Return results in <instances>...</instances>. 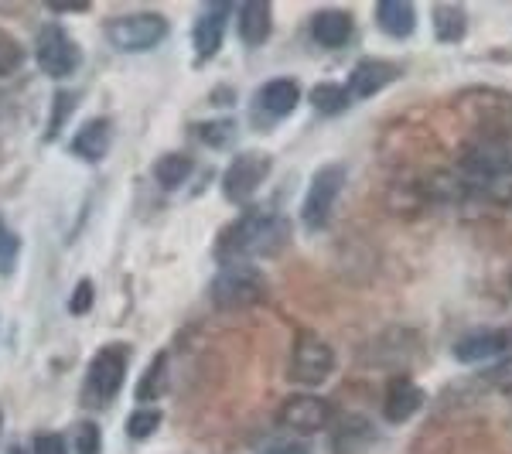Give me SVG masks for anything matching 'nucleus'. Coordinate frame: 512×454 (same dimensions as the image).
Instances as JSON below:
<instances>
[{"label": "nucleus", "instance_id": "obj_13", "mask_svg": "<svg viewBox=\"0 0 512 454\" xmlns=\"http://www.w3.org/2000/svg\"><path fill=\"white\" fill-rule=\"evenodd\" d=\"M424 407V390L414 383V379H393L386 386V400H383V410H386V420L390 424H407L410 417L420 414Z\"/></svg>", "mask_w": 512, "mask_h": 454}, {"label": "nucleus", "instance_id": "obj_16", "mask_svg": "<svg viewBox=\"0 0 512 454\" xmlns=\"http://www.w3.org/2000/svg\"><path fill=\"white\" fill-rule=\"evenodd\" d=\"M509 349V335L502 332H489V328H482V332H468L465 338H458L454 342V359L458 362H482V359H492V356H502V352Z\"/></svg>", "mask_w": 512, "mask_h": 454}, {"label": "nucleus", "instance_id": "obj_33", "mask_svg": "<svg viewBox=\"0 0 512 454\" xmlns=\"http://www.w3.org/2000/svg\"><path fill=\"white\" fill-rule=\"evenodd\" d=\"M263 454H308V448H301V444H277V448H270Z\"/></svg>", "mask_w": 512, "mask_h": 454}, {"label": "nucleus", "instance_id": "obj_15", "mask_svg": "<svg viewBox=\"0 0 512 454\" xmlns=\"http://www.w3.org/2000/svg\"><path fill=\"white\" fill-rule=\"evenodd\" d=\"M396 76H400V69L390 62H362L352 69L345 93H349V99H369V96L383 93L390 82H396Z\"/></svg>", "mask_w": 512, "mask_h": 454}, {"label": "nucleus", "instance_id": "obj_31", "mask_svg": "<svg viewBox=\"0 0 512 454\" xmlns=\"http://www.w3.org/2000/svg\"><path fill=\"white\" fill-rule=\"evenodd\" d=\"M35 454H69V448H65V441L59 434L41 431L35 434Z\"/></svg>", "mask_w": 512, "mask_h": 454}, {"label": "nucleus", "instance_id": "obj_12", "mask_svg": "<svg viewBox=\"0 0 512 454\" xmlns=\"http://www.w3.org/2000/svg\"><path fill=\"white\" fill-rule=\"evenodd\" d=\"M226 4H212L198 14L195 28H192V41H195V52L198 59H212V55L222 48V38H226Z\"/></svg>", "mask_w": 512, "mask_h": 454}, {"label": "nucleus", "instance_id": "obj_18", "mask_svg": "<svg viewBox=\"0 0 512 454\" xmlns=\"http://www.w3.org/2000/svg\"><path fill=\"white\" fill-rule=\"evenodd\" d=\"M110 120L96 117L89 123H82V130L72 137V154H79L82 161H103L106 151H110Z\"/></svg>", "mask_w": 512, "mask_h": 454}, {"label": "nucleus", "instance_id": "obj_21", "mask_svg": "<svg viewBox=\"0 0 512 454\" xmlns=\"http://www.w3.org/2000/svg\"><path fill=\"white\" fill-rule=\"evenodd\" d=\"M431 21H434L437 41H461L468 31V18L458 4H437L431 11Z\"/></svg>", "mask_w": 512, "mask_h": 454}, {"label": "nucleus", "instance_id": "obj_5", "mask_svg": "<svg viewBox=\"0 0 512 454\" xmlns=\"http://www.w3.org/2000/svg\"><path fill=\"white\" fill-rule=\"evenodd\" d=\"M106 35L123 52H147V48L161 45L164 35H168V21L154 11H140V14H127V18H117L106 24Z\"/></svg>", "mask_w": 512, "mask_h": 454}, {"label": "nucleus", "instance_id": "obj_29", "mask_svg": "<svg viewBox=\"0 0 512 454\" xmlns=\"http://www.w3.org/2000/svg\"><path fill=\"white\" fill-rule=\"evenodd\" d=\"M99 427L93 420H82L76 427V454H99Z\"/></svg>", "mask_w": 512, "mask_h": 454}, {"label": "nucleus", "instance_id": "obj_24", "mask_svg": "<svg viewBox=\"0 0 512 454\" xmlns=\"http://www.w3.org/2000/svg\"><path fill=\"white\" fill-rule=\"evenodd\" d=\"M188 175H192V161L185 154H164L158 168H154V178H158L161 188H178Z\"/></svg>", "mask_w": 512, "mask_h": 454}, {"label": "nucleus", "instance_id": "obj_11", "mask_svg": "<svg viewBox=\"0 0 512 454\" xmlns=\"http://www.w3.org/2000/svg\"><path fill=\"white\" fill-rule=\"evenodd\" d=\"M297 103H301V86H297V79L280 76V79H270L267 86L256 93L253 106H256L260 123H280L297 110Z\"/></svg>", "mask_w": 512, "mask_h": 454}, {"label": "nucleus", "instance_id": "obj_9", "mask_svg": "<svg viewBox=\"0 0 512 454\" xmlns=\"http://www.w3.org/2000/svg\"><path fill=\"white\" fill-rule=\"evenodd\" d=\"M123 376H127V349L123 345H110V349H99V356L89 366L86 376V393L96 403H110L120 393Z\"/></svg>", "mask_w": 512, "mask_h": 454}, {"label": "nucleus", "instance_id": "obj_3", "mask_svg": "<svg viewBox=\"0 0 512 454\" xmlns=\"http://www.w3.org/2000/svg\"><path fill=\"white\" fill-rule=\"evenodd\" d=\"M267 294V280L253 263H229L212 280V301L216 308H246V304L263 301Z\"/></svg>", "mask_w": 512, "mask_h": 454}, {"label": "nucleus", "instance_id": "obj_2", "mask_svg": "<svg viewBox=\"0 0 512 454\" xmlns=\"http://www.w3.org/2000/svg\"><path fill=\"white\" fill-rule=\"evenodd\" d=\"M458 181L468 195L489 198V202H512V158L506 147L495 140L472 144L458 161Z\"/></svg>", "mask_w": 512, "mask_h": 454}, {"label": "nucleus", "instance_id": "obj_14", "mask_svg": "<svg viewBox=\"0 0 512 454\" xmlns=\"http://www.w3.org/2000/svg\"><path fill=\"white\" fill-rule=\"evenodd\" d=\"M379 434L366 417H345L332 437L335 454H376Z\"/></svg>", "mask_w": 512, "mask_h": 454}, {"label": "nucleus", "instance_id": "obj_34", "mask_svg": "<svg viewBox=\"0 0 512 454\" xmlns=\"http://www.w3.org/2000/svg\"><path fill=\"white\" fill-rule=\"evenodd\" d=\"M0 431H4V414H0Z\"/></svg>", "mask_w": 512, "mask_h": 454}, {"label": "nucleus", "instance_id": "obj_28", "mask_svg": "<svg viewBox=\"0 0 512 454\" xmlns=\"http://www.w3.org/2000/svg\"><path fill=\"white\" fill-rule=\"evenodd\" d=\"M485 383H489L495 393H509L512 396V356L495 362L489 373H485Z\"/></svg>", "mask_w": 512, "mask_h": 454}, {"label": "nucleus", "instance_id": "obj_1", "mask_svg": "<svg viewBox=\"0 0 512 454\" xmlns=\"http://www.w3.org/2000/svg\"><path fill=\"white\" fill-rule=\"evenodd\" d=\"M287 243H291L287 219L280 212L253 209L219 236L216 257H222L226 263H246L250 257H274Z\"/></svg>", "mask_w": 512, "mask_h": 454}, {"label": "nucleus", "instance_id": "obj_20", "mask_svg": "<svg viewBox=\"0 0 512 454\" xmlns=\"http://www.w3.org/2000/svg\"><path fill=\"white\" fill-rule=\"evenodd\" d=\"M267 35H270V4L267 0H250L239 11V38L246 45H263Z\"/></svg>", "mask_w": 512, "mask_h": 454}, {"label": "nucleus", "instance_id": "obj_25", "mask_svg": "<svg viewBox=\"0 0 512 454\" xmlns=\"http://www.w3.org/2000/svg\"><path fill=\"white\" fill-rule=\"evenodd\" d=\"M195 130L209 147H226L236 134V123L233 120H212V123H198Z\"/></svg>", "mask_w": 512, "mask_h": 454}, {"label": "nucleus", "instance_id": "obj_27", "mask_svg": "<svg viewBox=\"0 0 512 454\" xmlns=\"http://www.w3.org/2000/svg\"><path fill=\"white\" fill-rule=\"evenodd\" d=\"M161 427V414L158 410H137V414H130L127 420V434L134 437V441H144V437H151L154 431Z\"/></svg>", "mask_w": 512, "mask_h": 454}, {"label": "nucleus", "instance_id": "obj_26", "mask_svg": "<svg viewBox=\"0 0 512 454\" xmlns=\"http://www.w3.org/2000/svg\"><path fill=\"white\" fill-rule=\"evenodd\" d=\"M72 106H76V93H55V99H52V120H48V130H45L48 140H55V134H59V130L65 127Z\"/></svg>", "mask_w": 512, "mask_h": 454}, {"label": "nucleus", "instance_id": "obj_4", "mask_svg": "<svg viewBox=\"0 0 512 454\" xmlns=\"http://www.w3.org/2000/svg\"><path fill=\"white\" fill-rule=\"evenodd\" d=\"M345 188V168L342 164H325V168L315 171L308 185V195H304V205H301V219L308 229H321L328 226L335 212V202Z\"/></svg>", "mask_w": 512, "mask_h": 454}, {"label": "nucleus", "instance_id": "obj_22", "mask_svg": "<svg viewBox=\"0 0 512 454\" xmlns=\"http://www.w3.org/2000/svg\"><path fill=\"white\" fill-rule=\"evenodd\" d=\"M349 93H345V86H335V82H321V86L311 89V106H315L318 113H325V117H338V113L349 110Z\"/></svg>", "mask_w": 512, "mask_h": 454}, {"label": "nucleus", "instance_id": "obj_8", "mask_svg": "<svg viewBox=\"0 0 512 454\" xmlns=\"http://www.w3.org/2000/svg\"><path fill=\"white\" fill-rule=\"evenodd\" d=\"M270 175V158L263 151H246L233 158V164L226 168V175H222V192H226L229 202H250L256 188L267 181Z\"/></svg>", "mask_w": 512, "mask_h": 454}, {"label": "nucleus", "instance_id": "obj_7", "mask_svg": "<svg viewBox=\"0 0 512 454\" xmlns=\"http://www.w3.org/2000/svg\"><path fill=\"white\" fill-rule=\"evenodd\" d=\"M35 62L45 76L65 79V76L76 72L79 48L72 45V38L65 35V28H59V24H45V28L38 31V41H35Z\"/></svg>", "mask_w": 512, "mask_h": 454}, {"label": "nucleus", "instance_id": "obj_17", "mask_svg": "<svg viewBox=\"0 0 512 454\" xmlns=\"http://www.w3.org/2000/svg\"><path fill=\"white\" fill-rule=\"evenodd\" d=\"M311 38H315L321 48H342L345 41L352 38L349 11H338V7L318 11L315 18H311Z\"/></svg>", "mask_w": 512, "mask_h": 454}, {"label": "nucleus", "instance_id": "obj_19", "mask_svg": "<svg viewBox=\"0 0 512 454\" xmlns=\"http://www.w3.org/2000/svg\"><path fill=\"white\" fill-rule=\"evenodd\" d=\"M376 21L390 38H410L417 24V11L410 4H403V0H379Z\"/></svg>", "mask_w": 512, "mask_h": 454}, {"label": "nucleus", "instance_id": "obj_23", "mask_svg": "<svg viewBox=\"0 0 512 454\" xmlns=\"http://www.w3.org/2000/svg\"><path fill=\"white\" fill-rule=\"evenodd\" d=\"M164 379H168V356L158 352L151 366L144 369V376H140L137 400H158V396L164 393Z\"/></svg>", "mask_w": 512, "mask_h": 454}, {"label": "nucleus", "instance_id": "obj_30", "mask_svg": "<svg viewBox=\"0 0 512 454\" xmlns=\"http://www.w3.org/2000/svg\"><path fill=\"white\" fill-rule=\"evenodd\" d=\"M14 260H18V236L0 219V274H7V270L14 267Z\"/></svg>", "mask_w": 512, "mask_h": 454}, {"label": "nucleus", "instance_id": "obj_32", "mask_svg": "<svg viewBox=\"0 0 512 454\" xmlns=\"http://www.w3.org/2000/svg\"><path fill=\"white\" fill-rule=\"evenodd\" d=\"M69 308H72V315H86V311L93 308V284H89V280H82V284L76 287Z\"/></svg>", "mask_w": 512, "mask_h": 454}, {"label": "nucleus", "instance_id": "obj_10", "mask_svg": "<svg viewBox=\"0 0 512 454\" xmlns=\"http://www.w3.org/2000/svg\"><path fill=\"white\" fill-rule=\"evenodd\" d=\"M277 417L287 431L315 434L328 424V420H332V407H328V400H321V396H315V393H297V396H291V400L280 403Z\"/></svg>", "mask_w": 512, "mask_h": 454}, {"label": "nucleus", "instance_id": "obj_6", "mask_svg": "<svg viewBox=\"0 0 512 454\" xmlns=\"http://www.w3.org/2000/svg\"><path fill=\"white\" fill-rule=\"evenodd\" d=\"M335 349L318 335H297L291 356V379L301 386H321L335 373Z\"/></svg>", "mask_w": 512, "mask_h": 454}]
</instances>
